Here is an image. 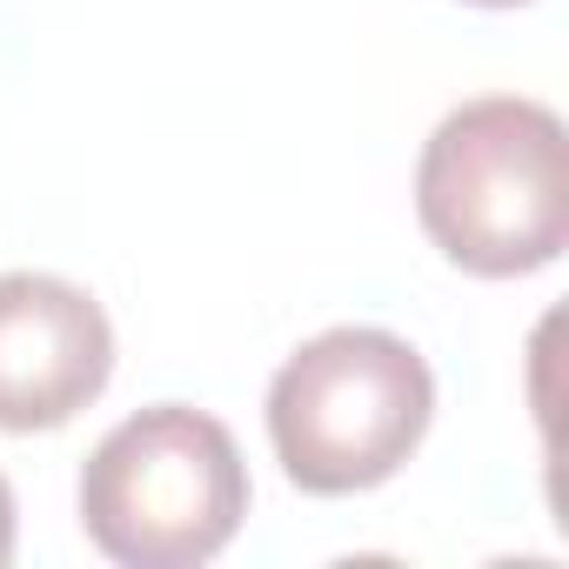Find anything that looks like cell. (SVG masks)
Segmentation results:
<instances>
[{
	"mask_svg": "<svg viewBox=\"0 0 569 569\" xmlns=\"http://www.w3.org/2000/svg\"><path fill=\"white\" fill-rule=\"evenodd\" d=\"M429 241L482 281L536 274L569 241V141L556 108L482 94L436 121L416 161Z\"/></svg>",
	"mask_w": 569,
	"mask_h": 569,
	"instance_id": "6da1fadb",
	"label": "cell"
},
{
	"mask_svg": "<svg viewBox=\"0 0 569 569\" xmlns=\"http://www.w3.org/2000/svg\"><path fill=\"white\" fill-rule=\"evenodd\" d=\"M248 462L208 409L154 402L114 422L81 469V529L121 569H194L234 542Z\"/></svg>",
	"mask_w": 569,
	"mask_h": 569,
	"instance_id": "7a4b0ae2",
	"label": "cell"
},
{
	"mask_svg": "<svg viewBox=\"0 0 569 569\" xmlns=\"http://www.w3.org/2000/svg\"><path fill=\"white\" fill-rule=\"evenodd\" d=\"M436 416L429 362L389 329H329L268 382L274 462L309 496H356L389 482Z\"/></svg>",
	"mask_w": 569,
	"mask_h": 569,
	"instance_id": "3957f363",
	"label": "cell"
},
{
	"mask_svg": "<svg viewBox=\"0 0 569 569\" xmlns=\"http://www.w3.org/2000/svg\"><path fill=\"white\" fill-rule=\"evenodd\" d=\"M114 376L108 309L61 274H0V429L34 436L74 422Z\"/></svg>",
	"mask_w": 569,
	"mask_h": 569,
	"instance_id": "277c9868",
	"label": "cell"
},
{
	"mask_svg": "<svg viewBox=\"0 0 569 569\" xmlns=\"http://www.w3.org/2000/svg\"><path fill=\"white\" fill-rule=\"evenodd\" d=\"M14 562V489H8V476H0V569Z\"/></svg>",
	"mask_w": 569,
	"mask_h": 569,
	"instance_id": "5b68a950",
	"label": "cell"
},
{
	"mask_svg": "<svg viewBox=\"0 0 569 569\" xmlns=\"http://www.w3.org/2000/svg\"><path fill=\"white\" fill-rule=\"evenodd\" d=\"M469 8H522V0H469Z\"/></svg>",
	"mask_w": 569,
	"mask_h": 569,
	"instance_id": "8992f818",
	"label": "cell"
}]
</instances>
